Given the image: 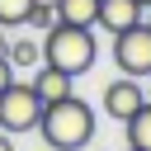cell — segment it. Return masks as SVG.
<instances>
[{"label":"cell","instance_id":"cell-2","mask_svg":"<svg viewBox=\"0 0 151 151\" xmlns=\"http://www.w3.org/2000/svg\"><path fill=\"white\" fill-rule=\"evenodd\" d=\"M38 42H42V61L57 66V71H66V76H85V71L94 66V52H99L94 28H85V24H61V19H57Z\"/></svg>","mask_w":151,"mask_h":151},{"label":"cell","instance_id":"cell-15","mask_svg":"<svg viewBox=\"0 0 151 151\" xmlns=\"http://www.w3.org/2000/svg\"><path fill=\"white\" fill-rule=\"evenodd\" d=\"M146 24H151V5H146Z\"/></svg>","mask_w":151,"mask_h":151},{"label":"cell","instance_id":"cell-5","mask_svg":"<svg viewBox=\"0 0 151 151\" xmlns=\"http://www.w3.org/2000/svg\"><path fill=\"white\" fill-rule=\"evenodd\" d=\"M99 99H104V113H109V118L127 123V118L146 104V90H142V80H137V76H123V80H109Z\"/></svg>","mask_w":151,"mask_h":151},{"label":"cell","instance_id":"cell-12","mask_svg":"<svg viewBox=\"0 0 151 151\" xmlns=\"http://www.w3.org/2000/svg\"><path fill=\"white\" fill-rule=\"evenodd\" d=\"M28 9H33V0H0V24L5 28H19L28 19Z\"/></svg>","mask_w":151,"mask_h":151},{"label":"cell","instance_id":"cell-3","mask_svg":"<svg viewBox=\"0 0 151 151\" xmlns=\"http://www.w3.org/2000/svg\"><path fill=\"white\" fill-rule=\"evenodd\" d=\"M38 118H42V99L33 80H9L0 90V127L19 137V132H38Z\"/></svg>","mask_w":151,"mask_h":151},{"label":"cell","instance_id":"cell-6","mask_svg":"<svg viewBox=\"0 0 151 151\" xmlns=\"http://www.w3.org/2000/svg\"><path fill=\"white\" fill-rule=\"evenodd\" d=\"M146 19V5L142 0H99V28H109V33H123V28H132V24H142Z\"/></svg>","mask_w":151,"mask_h":151},{"label":"cell","instance_id":"cell-8","mask_svg":"<svg viewBox=\"0 0 151 151\" xmlns=\"http://www.w3.org/2000/svg\"><path fill=\"white\" fill-rule=\"evenodd\" d=\"M57 5V19L61 24H85V28H94V19H99V0H52Z\"/></svg>","mask_w":151,"mask_h":151},{"label":"cell","instance_id":"cell-4","mask_svg":"<svg viewBox=\"0 0 151 151\" xmlns=\"http://www.w3.org/2000/svg\"><path fill=\"white\" fill-rule=\"evenodd\" d=\"M113 61H118L123 76H137V80L151 76V24L146 19L123 28V33H113Z\"/></svg>","mask_w":151,"mask_h":151},{"label":"cell","instance_id":"cell-10","mask_svg":"<svg viewBox=\"0 0 151 151\" xmlns=\"http://www.w3.org/2000/svg\"><path fill=\"white\" fill-rule=\"evenodd\" d=\"M5 57H9V66H14V71H28V66H38V61H42V42L19 38V42H9V47H5Z\"/></svg>","mask_w":151,"mask_h":151},{"label":"cell","instance_id":"cell-14","mask_svg":"<svg viewBox=\"0 0 151 151\" xmlns=\"http://www.w3.org/2000/svg\"><path fill=\"white\" fill-rule=\"evenodd\" d=\"M0 151H14V132H5V127H0Z\"/></svg>","mask_w":151,"mask_h":151},{"label":"cell","instance_id":"cell-13","mask_svg":"<svg viewBox=\"0 0 151 151\" xmlns=\"http://www.w3.org/2000/svg\"><path fill=\"white\" fill-rule=\"evenodd\" d=\"M9 80H14V66H9V57H5V52H0V90H5V85H9Z\"/></svg>","mask_w":151,"mask_h":151},{"label":"cell","instance_id":"cell-11","mask_svg":"<svg viewBox=\"0 0 151 151\" xmlns=\"http://www.w3.org/2000/svg\"><path fill=\"white\" fill-rule=\"evenodd\" d=\"M24 24H28V28H42V33H47V28L57 24V5H52V0H33V9H28V19H24Z\"/></svg>","mask_w":151,"mask_h":151},{"label":"cell","instance_id":"cell-16","mask_svg":"<svg viewBox=\"0 0 151 151\" xmlns=\"http://www.w3.org/2000/svg\"><path fill=\"white\" fill-rule=\"evenodd\" d=\"M146 99H151V90H146Z\"/></svg>","mask_w":151,"mask_h":151},{"label":"cell","instance_id":"cell-9","mask_svg":"<svg viewBox=\"0 0 151 151\" xmlns=\"http://www.w3.org/2000/svg\"><path fill=\"white\" fill-rule=\"evenodd\" d=\"M123 127H127V146L151 151V99H146V104H142V109H137V113H132Z\"/></svg>","mask_w":151,"mask_h":151},{"label":"cell","instance_id":"cell-17","mask_svg":"<svg viewBox=\"0 0 151 151\" xmlns=\"http://www.w3.org/2000/svg\"><path fill=\"white\" fill-rule=\"evenodd\" d=\"M127 151H137V146H127Z\"/></svg>","mask_w":151,"mask_h":151},{"label":"cell","instance_id":"cell-18","mask_svg":"<svg viewBox=\"0 0 151 151\" xmlns=\"http://www.w3.org/2000/svg\"><path fill=\"white\" fill-rule=\"evenodd\" d=\"M142 5H151V0H142Z\"/></svg>","mask_w":151,"mask_h":151},{"label":"cell","instance_id":"cell-7","mask_svg":"<svg viewBox=\"0 0 151 151\" xmlns=\"http://www.w3.org/2000/svg\"><path fill=\"white\" fill-rule=\"evenodd\" d=\"M33 90H38V99H42V104H57V99L76 94V76H66V71H57V66H47V61H42V71L33 76Z\"/></svg>","mask_w":151,"mask_h":151},{"label":"cell","instance_id":"cell-1","mask_svg":"<svg viewBox=\"0 0 151 151\" xmlns=\"http://www.w3.org/2000/svg\"><path fill=\"white\" fill-rule=\"evenodd\" d=\"M38 132L52 151H85L90 137H94V109L76 94L57 99V104H42V118H38Z\"/></svg>","mask_w":151,"mask_h":151}]
</instances>
